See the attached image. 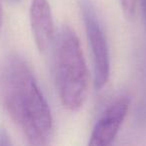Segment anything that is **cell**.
I'll list each match as a JSON object with an SVG mask.
<instances>
[{
	"label": "cell",
	"mask_w": 146,
	"mask_h": 146,
	"mask_svg": "<svg viewBox=\"0 0 146 146\" xmlns=\"http://www.w3.org/2000/svg\"><path fill=\"white\" fill-rule=\"evenodd\" d=\"M4 108L32 145H46L53 130V119L30 68L18 57L7 61L1 76Z\"/></svg>",
	"instance_id": "obj_1"
},
{
	"label": "cell",
	"mask_w": 146,
	"mask_h": 146,
	"mask_svg": "<svg viewBox=\"0 0 146 146\" xmlns=\"http://www.w3.org/2000/svg\"><path fill=\"white\" fill-rule=\"evenodd\" d=\"M55 75L61 103L77 111L85 103L89 88V72L75 32L62 27L55 46Z\"/></svg>",
	"instance_id": "obj_2"
},
{
	"label": "cell",
	"mask_w": 146,
	"mask_h": 146,
	"mask_svg": "<svg viewBox=\"0 0 146 146\" xmlns=\"http://www.w3.org/2000/svg\"><path fill=\"white\" fill-rule=\"evenodd\" d=\"M81 8L87 39L93 56L94 86L96 89L99 90L105 86L110 75V61L107 41L91 5L84 1Z\"/></svg>",
	"instance_id": "obj_3"
},
{
	"label": "cell",
	"mask_w": 146,
	"mask_h": 146,
	"mask_svg": "<svg viewBox=\"0 0 146 146\" xmlns=\"http://www.w3.org/2000/svg\"><path fill=\"white\" fill-rule=\"evenodd\" d=\"M129 109V99L120 97L109 105L102 113L92 130L90 146H107L113 142L127 115Z\"/></svg>",
	"instance_id": "obj_4"
},
{
	"label": "cell",
	"mask_w": 146,
	"mask_h": 146,
	"mask_svg": "<svg viewBox=\"0 0 146 146\" xmlns=\"http://www.w3.org/2000/svg\"><path fill=\"white\" fill-rule=\"evenodd\" d=\"M30 25L37 48L40 52H44L54 38L53 15L47 0L31 1Z\"/></svg>",
	"instance_id": "obj_5"
},
{
	"label": "cell",
	"mask_w": 146,
	"mask_h": 146,
	"mask_svg": "<svg viewBox=\"0 0 146 146\" xmlns=\"http://www.w3.org/2000/svg\"><path fill=\"white\" fill-rule=\"evenodd\" d=\"M119 1L126 18H132V16L135 13V7L137 0H119Z\"/></svg>",
	"instance_id": "obj_6"
},
{
	"label": "cell",
	"mask_w": 146,
	"mask_h": 146,
	"mask_svg": "<svg viewBox=\"0 0 146 146\" xmlns=\"http://www.w3.org/2000/svg\"><path fill=\"white\" fill-rule=\"evenodd\" d=\"M11 141H10V137L7 134L6 130L5 129H0V145H10Z\"/></svg>",
	"instance_id": "obj_7"
},
{
	"label": "cell",
	"mask_w": 146,
	"mask_h": 146,
	"mask_svg": "<svg viewBox=\"0 0 146 146\" xmlns=\"http://www.w3.org/2000/svg\"><path fill=\"white\" fill-rule=\"evenodd\" d=\"M140 3V7H141V12L142 15H143L144 21L146 23V0H139Z\"/></svg>",
	"instance_id": "obj_8"
},
{
	"label": "cell",
	"mask_w": 146,
	"mask_h": 146,
	"mask_svg": "<svg viewBox=\"0 0 146 146\" xmlns=\"http://www.w3.org/2000/svg\"><path fill=\"white\" fill-rule=\"evenodd\" d=\"M2 24H3V14H2V7L0 4V30L2 28Z\"/></svg>",
	"instance_id": "obj_9"
}]
</instances>
